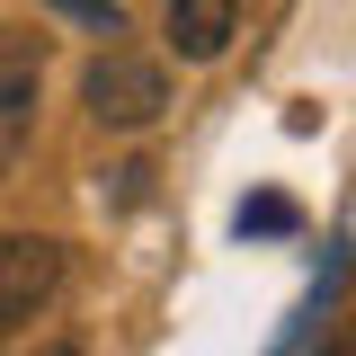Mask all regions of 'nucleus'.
I'll list each match as a JSON object with an SVG mask.
<instances>
[{
  "instance_id": "7ed1b4c3",
  "label": "nucleus",
  "mask_w": 356,
  "mask_h": 356,
  "mask_svg": "<svg viewBox=\"0 0 356 356\" xmlns=\"http://www.w3.org/2000/svg\"><path fill=\"white\" fill-rule=\"evenodd\" d=\"M54 294H63V241L9 232V241H0V339H18Z\"/></svg>"
},
{
  "instance_id": "20e7f679",
  "label": "nucleus",
  "mask_w": 356,
  "mask_h": 356,
  "mask_svg": "<svg viewBox=\"0 0 356 356\" xmlns=\"http://www.w3.org/2000/svg\"><path fill=\"white\" fill-rule=\"evenodd\" d=\"M161 36L178 63H222V44L241 36V0H161Z\"/></svg>"
},
{
  "instance_id": "39448f33",
  "label": "nucleus",
  "mask_w": 356,
  "mask_h": 356,
  "mask_svg": "<svg viewBox=\"0 0 356 356\" xmlns=\"http://www.w3.org/2000/svg\"><path fill=\"white\" fill-rule=\"evenodd\" d=\"M241 232H294V205L285 196H250L241 205Z\"/></svg>"
},
{
  "instance_id": "f257e3e1",
  "label": "nucleus",
  "mask_w": 356,
  "mask_h": 356,
  "mask_svg": "<svg viewBox=\"0 0 356 356\" xmlns=\"http://www.w3.org/2000/svg\"><path fill=\"white\" fill-rule=\"evenodd\" d=\"M81 107H89L107 134H152L161 116H170V72H161L152 54L107 44V54L81 72Z\"/></svg>"
},
{
  "instance_id": "f03ea898",
  "label": "nucleus",
  "mask_w": 356,
  "mask_h": 356,
  "mask_svg": "<svg viewBox=\"0 0 356 356\" xmlns=\"http://www.w3.org/2000/svg\"><path fill=\"white\" fill-rule=\"evenodd\" d=\"M44 107V36L36 27H0V178L27 161Z\"/></svg>"
},
{
  "instance_id": "0eeeda50",
  "label": "nucleus",
  "mask_w": 356,
  "mask_h": 356,
  "mask_svg": "<svg viewBox=\"0 0 356 356\" xmlns=\"http://www.w3.org/2000/svg\"><path fill=\"white\" fill-rule=\"evenodd\" d=\"M36 356H81V348H36Z\"/></svg>"
},
{
  "instance_id": "423d86ee",
  "label": "nucleus",
  "mask_w": 356,
  "mask_h": 356,
  "mask_svg": "<svg viewBox=\"0 0 356 356\" xmlns=\"http://www.w3.org/2000/svg\"><path fill=\"white\" fill-rule=\"evenodd\" d=\"M44 9H63V18H81V27H98V36H116V0H44Z\"/></svg>"
}]
</instances>
